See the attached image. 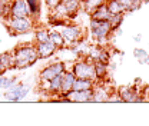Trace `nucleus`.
<instances>
[{"label":"nucleus","instance_id":"obj_1","mask_svg":"<svg viewBox=\"0 0 149 126\" xmlns=\"http://www.w3.org/2000/svg\"><path fill=\"white\" fill-rule=\"evenodd\" d=\"M15 59V69H26L32 65H35L39 60V54L36 52L35 45H20L12 50Z\"/></svg>","mask_w":149,"mask_h":126},{"label":"nucleus","instance_id":"obj_2","mask_svg":"<svg viewBox=\"0 0 149 126\" xmlns=\"http://www.w3.org/2000/svg\"><path fill=\"white\" fill-rule=\"evenodd\" d=\"M112 29L109 20H92L91 19V36L95 39V42L106 43L112 36Z\"/></svg>","mask_w":149,"mask_h":126},{"label":"nucleus","instance_id":"obj_3","mask_svg":"<svg viewBox=\"0 0 149 126\" xmlns=\"http://www.w3.org/2000/svg\"><path fill=\"white\" fill-rule=\"evenodd\" d=\"M35 24V20L27 16V17H13V16H9L6 19V26H7V30L10 35H23V33H27L29 30H32Z\"/></svg>","mask_w":149,"mask_h":126},{"label":"nucleus","instance_id":"obj_4","mask_svg":"<svg viewBox=\"0 0 149 126\" xmlns=\"http://www.w3.org/2000/svg\"><path fill=\"white\" fill-rule=\"evenodd\" d=\"M70 70L74 73L76 77H82V79H92L96 80V74H95V63L92 60H77L72 63V68Z\"/></svg>","mask_w":149,"mask_h":126},{"label":"nucleus","instance_id":"obj_5","mask_svg":"<svg viewBox=\"0 0 149 126\" xmlns=\"http://www.w3.org/2000/svg\"><path fill=\"white\" fill-rule=\"evenodd\" d=\"M68 70V65L65 62H53V63H49L47 66H45L42 70H40V82H49L52 80L53 77L59 76V74H63V73Z\"/></svg>","mask_w":149,"mask_h":126},{"label":"nucleus","instance_id":"obj_6","mask_svg":"<svg viewBox=\"0 0 149 126\" xmlns=\"http://www.w3.org/2000/svg\"><path fill=\"white\" fill-rule=\"evenodd\" d=\"M93 89L91 90H70L65 95H60V100L69 103H92Z\"/></svg>","mask_w":149,"mask_h":126},{"label":"nucleus","instance_id":"obj_7","mask_svg":"<svg viewBox=\"0 0 149 126\" xmlns=\"http://www.w3.org/2000/svg\"><path fill=\"white\" fill-rule=\"evenodd\" d=\"M62 36L65 39L66 45H73L77 42H82L83 40V30L79 24H72V23H66L62 30H60Z\"/></svg>","mask_w":149,"mask_h":126},{"label":"nucleus","instance_id":"obj_8","mask_svg":"<svg viewBox=\"0 0 149 126\" xmlns=\"http://www.w3.org/2000/svg\"><path fill=\"white\" fill-rule=\"evenodd\" d=\"M118 95L120 96L122 102L125 103H136V102H143L145 97L142 96L143 93L138 90L135 86H123L118 89Z\"/></svg>","mask_w":149,"mask_h":126},{"label":"nucleus","instance_id":"obj_9","mask_svg":"<svg viewBox=\"0 0 149 126\" xmlns=\"http://www.w3.org/2000/svg\"><path fill=\"white\" fill-rule=\"evenodd\" d=\"M27 93H29V88L26 85L17 82L15 86H12L10 89L6 90L4 97L7 100H10V102H20V100H23L27 96Z\"/></svg>","mask_w":149,"mask_h":126},{"label":"nucleus","instance_id":"obj_10","mask_svg":"<svg viewBox=\"0 0 149 126\" xmlns=\"http://www.w3.org/2000/svg\"><path fill=\"white\" fill-rule=\"evenodd\" d=\"M35 47H36V52L39 54V59H47V57H52L56 53L57 47L56 45H53L50 40L47 42H42V43H35Z\"/></svg>","mask_w":149,"mask_h":126},{"label":"nucleus","instance_id":"obj_11","mask_svg":"<svg viewBox=\"0 0 149 126\" xmlns=\"http://www.w3.org/2000/svg\"><path fill=\"white\" fill-rule=\"evenodd\" d=\"M10 16H13V17H27V16H30L26 0H12Z\"/></svg>","mask_w":149,"mask_h":126},{"label":"nucleus","instance_id":"obj_12","mask_svg":"<svg viewBox=\"0 0 149 126\" xmlns=\"http://www.w3.org/2000/svg\"><path fill=\"white\" fill-rule=\"evenodd\" d=\"M88 57L92 60V62H102V63H109L111 60V56L109 53L102 47V46H92L89 49V53H88Z\"/></svg>","mask_w":149,"mask_h":126},{"label":"nucleus","instance_id":"obj_13","mask_svg":"<svg viewBox=\"0 0 149 126\" xmlns=\"http://www.w3.org/2000/svg\"><path fill=\"white\" fill-rule=\"evenodd\" d=\"M111 90L102 85H96L93 88V95H92V103H103L109 100L111 96Z\"/></svg>","mask_w":149,"mask_h":126},{"label":"nucleus","instance_id":"obj_14","mask_svg":"<svg viewBox=\"0 0 149 126\" xmlns=\"http://www.w3.org/2000/svg\"><path fill=\"white\" fill-rule=\"evenodd\" d=\"M74 80H76L74 73L72 72L70 69H68L66 72L62 74V89H60V95H65V93H68V92H70V90L73 89Z\"/></svg>","mask_w":149,"mask_h":126},{"label":"nucleus","instance_id":"obj_15","mask_svg":"<svg viewBox=\"0 0 149 126\" xmlns=\"http://www.w3.org/2000/svg\"><path fill=\"white\" fill-rule=\"evenodd\" d=\"M109 17H111V13H109V10H108L106 3L97 6L95 10L91 12V19H92V20H109Z\"/></svg>","mask_w":149,"mask_h":126},{"label":"nucleus","instance_id":"obj_16","mask_svg":"<svg viewBox=\"0 0 149 126\" xmlns=\"http://www.w3.org/2000/svg\"><path fill=\"white\" fill-rule=\"evenodd\" d=\"M0 69L9 70V69H15V59H13V53L12 52H4L0 53Z\"/></svg>","mask_w":149,"mask_h":126},{"label":"nucleus","instance_id":"obj_17","mask_svg":"<svg viewBox=\"0 0 149 126\" xmlns=\"http://www.w3.org/2000/svg\"><path fill=\"white\" fill-rule=\"evenodd\" d=\"M62 3L66 7L68 15L70 19L77 15V12L80 10V6H82V0H62Z\"/></svg>","mask_w":149,"mask_h":126},{"label":"nucleus","instance_id":"obj_18","mask_svg":"<svg viewBox=\"0 0 149 126\" xmlns=\"http://www.w3.org/2000/svg\"><path fill=\"white\" fill-rule=\"evenodd\" d=\"M96 86V82L92 79H82V77H76L73 83V89L72 90H91Z\"/></svg>","mask_w":149,"mask_h":126},{"label":"nucleus","instance_id":"obj_19","mask_svg":"<svg viewBox=\"0 0 149 126\" xmlns=\"http://www.w3.org/2000/svg\"><path fill=\"white\" fill-rule=\"evenodd\" d=\"M26 4L29 7L30 17L36 19L42 12V0H26Z\"/></svg>","mask_w":149,"mask_h":126},{"label":"nucleus","instance_id":"obj_20","mask_svg":"<svg viewBox=\"0 0 149 126\" xmlns=\"http://www.w3.org/2000/svg\"><path fill=\"white\" fill-rule=\"evenodd\" d=\"M106 6H108V10H109L111 16H113V15H125V9H123V6L120 4L119 0H106Z\"/></svg>","mask_w":149,"mask_h":126},{"label":"nucleus","instance_id":"obj_21","mask_svg":"<svg viewBox=\"0 0 149 126\" xmlns=\"http://www.w3.org/2000/svg\"><path fill=\"white\" fill-rule=\"evenodd\" d=\"M95 63V74H96V80H102L108 76V65L102 63V62H93Z\"/></svg>","mask_w":149,"mask_h":126},{"label":"nucleus","instance_id":"obj_22","mask_svg":"<svg viewBox=\"0 0 149 126\" xmlns=\"http://www.w3.org/2000/svg\"><path fill=\"white\" fill-rule=\"evenodd\" d=\"M120 1V4L123 6V9H125V13L126 12H135V10H138L139 7H141V4H142V1L141 0H119Z\"/></svg>","mask_w":149,"mask_h":126},{"label":"nucleus","instance_id":"obj_23","mask_svg":"<svg viewBox=\"0 0 149 126\" xmlns=\"http://www.w3.org/2000/svg\"><path fill=\"white\" fill-rule=\"evenodd\" d=\"M49 40H50L53 45H56L57 49H59V47H63V46L66 45L65 39L62 36V33L57 32V30H50V33H49Z\"/></svg>","mask_w":149,"mask_h":126},{"label":"nucleus","instance_id":"obj_24","mask_svg":"<svg viewBox=\"0 0 149 126\" xmlns=\"http://www.w3.org/2000/svg\"><path fill=\"white\" fill-rule=\"evenodd\" d=\"M17 83V79L16 77H9V76H0V89H10L12 86H15Z\"/></svg>","mask_w":149,"mask_h":126},{"label":"nucleus","instance_id":"obj_25","mask_svg":"<svg viewBox=\"0 0 149 126\" xmlns=\"http://www.w3.org/2000/svg\"><path fill=\"white\" fill-rule=\"evenodd\" d=\"M49 33L50 30L45 29V27H40L35 32V43H42V42H47L49 40Z\"/></svg>","mask_w":149,"mask_h":126},{"label":"nucleus","instance_id":"obj_26","mask_svg":"<svg viewBox=\"0 0 149 126\" xmlns=\"http://www.w3.org/2000/svg\"><path fill=\"white\" fill-rule=\"evenodd\" d=\"M103 3H106V0H85V1H82V4H83V9L91 15V12L95 10L97 6H100V4H103Z\"/></svg>","mask_w":149,"mask_h":126},{"label":"nucleus","instance_id":"obj_27","mask_svg":"<svg viewBox=\"0 0 149 126\" xmlns=\"http://www.w3.org/2000/svg\"><path fill=\"white\" fill-rule=\"evenodd\" d=\"M10 6L12 0H0V16L7 19L10 16Z\"/></svg>","mask_w":149,"mask_h":126},{"label":"nucleus","instance_id":"obj_28","mask_svg":"<svg viewBox=\"0 0 149 126\" xmlns=\"http://www.w3.org/2000/svg\"><path fill=\"white\" fill-rule=\"evenodd\" d=\"M133 56H135V59H136L141 65H145V60H146L148 52H146L145 49H142V47H136V49L133 50Z\"/></svg>","mask_w":149,"mask_h":126},{"label":"nucleus","instance_id":"obj_29","mask_svg":"<svg viewBox=\"0 0 149 126\" xmlns=\"http://www.w3.org/2000/svg\"><path fill=\"white\" fill-rule=\"evenodd\" d=\"M122 20H123V15H113V16H111V17H109V23H111L112 29L115 30V29L120 27Z\"/></svg>","mask_w":149,"mask_h":126},{"label":"nucleus","instance_id":"obj_30","mask_svg":"<svg viewBox=\"0 0 149 126\" xmlns=\"http://www.w3.org/2000/svg\"><path fill=\"white\" fill-rule=\"evenodd\" d=\"M45 1H46V4H47V7H49V9H55L62 0H45Z\"/></svg>","mask_w":149,"mask_h":126},{"label":"nucleus","instance_id":"obj_31","mask_svg":"<svg viewBox=\"0 0 149 126\" xmlns=\"http://www.w3.org/2000/svg\"><path fill=\"white\" fill-rule=\"evenodd\" d=\"M142 35H136V36L133 37V40H135V42H141V40H142Z\"/></svg>","mask_w":149,"mask_h":126},{"label":"nucleus","instance_id":"obj_32","mask_svg":"<svg viewBox=\"0 0 149 126\" xmlns=\"http://www.w3.org/2000/svg\"><path fill=\"white\" fill-rule=\"evenodd\" d=\"M145 65H148V66H149V53H148V56H146V60H145Z\"/></svg>","mask_w":149,"mask_h":126},{"label":"nucleus","instance_id":"obj_33","mask_svg":"<svg viewBox=\"0 0 149 126\" xmlns=\"http://www.w3.org/2000/svg\"><path fill=\"white\" fill-rule=\"evenodd\" d=\"M3 73H4V72H3V70H1V69H0V76H1V74H3Z\"/></svg>","mask_w":149,"mask_h":126},{"label":"nucleus","instance_id":"obj_34","mask_svg":"<svg viewBox=\"0 0 149 126\" xmlns=\"http://www.w3.org/2000/svg\"><path fill=\"white\" fill-rule=\"evenodd\" d=\"M141 1H142V3H143V1H149V0H141Z\"/></svg>","mask_w":149,"mask_h":126},{"label":"nucleus","instance_id":"obj_35","mask_svg":"<svg viewBox=\"0 0 149 126\" xmlns=\"http://www.w3.org/2000/svg\"><path fill=\"white\" fill-rule=\"evenodd\" d=\"M82 1H85V0H82Z\"/></svg>","mask_w":149,"mask_h":126}]
</instances>
